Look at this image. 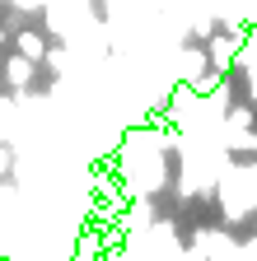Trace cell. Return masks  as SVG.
Returning <instances> with one entry per match:
<instances>
[{
	"label": "cell",
	"instance_id": "1",
	"mask_svg": "<svg viewBox=\"0 0 257 261\" xmlns=\"http://www.w3.org/2000/svg\"><path fill=\"white\" fill-rule=\"evenodd\" d=\"M215 187H220V205H224V219L229 224H243L257 210V163H239L229 154L220 177H215Z\"/></svg>",
	"mask_w": 257,
	"mask_h": 261
},
{
	"label": "cell",
	"instance_id": "2",
	"mask_svg": "<svg viewBox=\"0 0 257 261\" xmlns=\"http://www.w3.org/2000/svg\"><path fill=\"white\" fill-rule=\"evenodd\" d=\"M239 47H243V33H239V28H215L211 38H206V61H211V70H215V75H229L234 61H239Z\"/></svg>",
	"mask_w": 257,
	"mask_h": 261
},
{
	"label": "cell",
	"instance_id": "3",
	"mask_svg": "<svg viewBox=\"0 0 257 261\" xmlns=\"http://www.w3.org/2000/svg\"><path fill=\"white\" fill-rule=\"evenodd\" d=\"M192 243L206 252V261H239V243L224 233V228H197Z\"/></svg>",
	"mask_w": 257,
	"mask_h": 261
},
{
	"label": "cell",
	"instance_id": "4",
	"mask_svg": "<svg viewBox=\"0 0 257 261\" xmlns=\"http://www.w3.org/2000/svg\"><path fill=\"white\" fill-rule=\"evenodd\" d=\"M206 70H211L206 47H182V51H178V84H187V89H192V84H197Z\"/></svg>",
	"mask_w": 257,
	"mask_h": 261
},
{
	"label": "cell",
	"instance_id": "5",
	"mask_svg": "<svg viewBox=\"0 0 257 261\" xmlns=\"http://www.w3.org/2000/svg\"><path fill=\"white\" fill-rule=\"evenodd\" d=\"M33 75H38V65L28 61V56H10V61H5V80H10V89H14V98L33 89Z\"/></svg>",
	"mask_w": 257,
	"mask_h": 261
},
{
	"label": "cell",
	"instance_id": "6",
	"mask_svg": "<svg viewBox=\"0 0 257 261\" xmlns=\"http://www.w3.org/2000/svg\"><path fill=\"white\" fill-rule=\"evenodd\" d=\"M182 154H187L182 163H192V168H197V163H201V154H197V145H192V140L182 145ZM211 182H215L211 173H187V168H182V201H187L192 191H201V187H211Z\"/></svg>",
	"mask_w": 257,
	"mask_h": 261
},
{
	"label": "cell",
	"instance_id": "7",
	"mask_svg": "<svg viewBox=\"0 0 257 261\" xmlns=\"http://www.w3.org/2000/svg\"><path fill=\"white\" fill-rule=\"evenodd\" d=\"M14 47H19V56H28V61H33V65H42V56H47V38H42V33H28V28H19L14 33Z\"/></svg>",
	"mask_w": 257,
	"mask_h": 261
},
{
	"label": "cell",
	"instance_id": "8",
	"mask_svg": "<svg viewBox=\"0 0 257 261\" xmlns=\"http://www.w3.org/2000/svg\"><path fill=\"white\" fill-rule=\"evenodd\" d=\"M243 80H248V103L257 108V65H248V70H243Z\"/></svg>",
	"mask_w": 257,
	"mask_h": 261
},
{
	"label": "cell",
	"instance_id": "9",
	"mask_svg": "<svg viewBox=\"0 0 257 261\" xmlns=\"http://www.w3.org/2000/svg\"><path fill=\"white\" fill-rule=\"evenodd\" d=\"M178 261H206V252L192 243V247H182V252H178Z\"/></svg>",
	"mask_w": 257,
	"mask_h": 261
}]
</instances>
